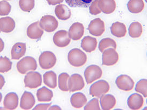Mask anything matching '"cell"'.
Here are the masks:
<instances>
[{
    "label": "cell",
    "mask_w": 147,
    "mask_h": 110,
    "mask_svg": "<svg viewBox=\"0 0 147 110\" xmlns=\"http://www.w3.org/2000/svg\"><path fill=\"white\" fill-rule=\"evenodd\" d=\"M4 47H5V44L3 41V40L0 38V52H1L2 51H3V49H4Z\"/></svg>",
    "instance_id": "42"
},
{
    "label": "cell",
    "mask_w": 147,
    "mask_h": 110,
    "mask_svg": "<svg viewBox=\"0 0 147 110\" xmlns=\"http://www.w3.org/2000/svg\"><path fill=\"white\" fill-rule=\"evenodd\" d=\"M142 26L138 22H133L129 26L128 32L130 36L133 38H138L142 33Z\"/></svg>",
    "instance_id": "29"
},
{
    "label": "cell",
    "mask_w": 147,
    "mask_h": 110,
    "mask_svg": "<svg viewBox=\"0 0 147 110\" xmlns=\"http://www.w3.org/2000/svg\"><path fill=\"white\" fill-rule=\"evenodd\" d=\"M37 68V62L33 57L27 56L22 58L17 64L18 71L22 74L30 71H35Z\"/></svg>",
    "instance_id": "2"
},
{
    "label": "cell",
    "mask_w": 147,
    "mask_h": 110,
    "mask_svg": "<svg viewBox=\"0 0 147 110\" xmlns=\"http://www.w3.org/2000/svg\"><path fill=\"white\" fill-rule=\"evenodd\" d=\"M24 82L26 88L35 89L42 85V78L38 72H30L26 74Z\"/></svg>",
    "instance_id": "6"
},
{
    "label": "cell",
    "mask_w": 147,
    "mask_h": 110,
    "mask_svg": "<svg viewBox=\"0 0 147 110\" xmlns=\"http://www.w3.org/2000/svg\"><path fill=\"white\" fill-rule=\"evenodd\" d=\"M53 109H58V110H61L59 107L57 106H53L49 109V110H53Z\"/></svg>",
    "instance_id": "43"
},
{
    "label": "cell",
    "mask_w": 147,
    "mask_h": 110,
    "mask_svg": "<svg viewBox=\"0 0 147 110\" xmlns=\"http://www.w3.org/2000/svg\"><path fill=\"white\" fill-rule=\"evenodd\" d=\"M98 5L101 12L105 14H111L116 8L115 0H99Z\"/></svg>",
    "instance_id": "21"
},
{
    "label": "cell",
    "mask_w": 147,
    "mask_h": 110,
    "mask_svg": "<svg viewBox=\"0 0 147 110\" xmlns=\"http://www.w3.org/2000/svg\"><path fill=\"white\" fill-rule=\"evenodd\" d=\"M26 52V44L24 43H16L13 45L11 50V59L18 60L25 55Z\"/></svg>",
    "instance_id": "18"
},
{
    "label": "cell",
    "mask_w": 147,
    "mask_h": 110,
    "mask_svg": "<svg viewBox=\"0 0 147 110\" xmlns=\"http://www.w3.org/2000/svg\"><path fill=\"white\" fill-rule=\"evenodd\" d=\"M70 101L72 106L74 108L80 109L86 104L87 100L84 93H77L72 95Z\"/></svg>",
    "instance_id": "24"
},
{
    "label": "cell",
    "mask_w": 147,
    "mask_h": 110,
    "mask_svg": "<svg viewBox=\"0 0 147 110\" xmlns=\"http://www.w3.org/2000/svg\"><path fill=\"white\" fill-rule=\"evenodd\" d=\"M84 34V27L82 23H75L69 28V38L74 41H77L82 38Z\"/></svg>",
    "instance_id": "14"
},
{
    "label": "cell",
    "mask_w": 147,
    "mask_h": 110,
    "mask_svg": "<svg viewBox=\"0 0 147 110\" xmlns=\"http://www.w3.org/2000/svg\"><path fill=\"white\" fill-rule=\"evenodd\" d=\"M145 1H146V2L147 3V0H145Z\"/></svg>",
    "instance_id": "45"
},
{
    "label": "cell",
    "mask_w": 147,
    "mask_h": 110,
    "mask_svg": "<svg viewBox=\"0 0 147 110\" xmlns=\"http://www.w3.org/2000/svg\"><path fill=\"white\" fill-rule=\"evenodd\" d=\"M100 102L102 110H109L112 109L115 105L116 99L112 95H104L100 97Z\"/></svg>",
    "instance_id": "23"
},
{
    "label": "cell",
    "mask_w": 147,
    "mask_h": 110,
    "mask_svg": "<svg viewBox=\"0 0 147 110\" xmlns=\"http://www.w3.org/2000/svg\"><path fill=\"white\" fill-rule=\"evenodd\" d=\"M0 32H1V30H0Z\"/></svg>",
    "instance_id": "47"
},
{
    "label": "cell",
    "mask_w": 147,
    "mask_h": 110,
    "mask_svg": "<svg viewBox=\"0 0 147 110\" xmlns=\"http://www.w3.org/2000/svg\"><path fill=\"white\" fill-rule=\"evenodd\" d=\"M97 44L96 38L90 36H87L82 39L81 47L84 51L90 53L95 50L97 47Z\"/></svg>",
    "instance_id": "19"
},
{
    "label": "cell",
    "mask_w": 147,
    "mask_h": 110,
    "mask_svg": "<svg viewBox=\"0 0 147 110\" xmlns=\"http://www.w3.org/2000/svg\"><path fill=\"white\" fill-rule=\"evenodd\" d=\"M108 48H112L115 49L117 48V43L112 38H105L102 39L99 44L100 51L103 52L105 50Z\"/></svg>",
    "instance_id": "31"
},
{
    "label": "cell",
    "mask_w": 147,
    "mask_h": 110,
    "mask_svg": "<svg viewBox=\"0 0 147 110\" xmlns=\"http://www.w3.org/2000/svg\"><path fill=\"white\" fill-rule=\"evenodd\" d=\"M2 94L0 93V103H1V101H2Z\"/></svg>",
    "instance_id": "44"
},
{
    "label": "cell",
    "mask_w": 147,
    "mask_h": 110,
    "mask_svg": "<svg viewBox=\"0 0 147 110\" xmlns=\"http://www.w3.org/2000/svg\"><path fill=\"white\" fill-rule=\"evenodd\" d=\"M85 110H100L99 104V101L96 98H93L84 107Z\"/></svg>",
    "instance_id": "37"
},
{
    "label": "cell",
    "mask_w": 147,
    "mask_h": 110,
    "mask_svg": "<svg viewBox=\"0 0 147 110\" xmlns=\"http://www.w3.org/2000/svg\"><path fill=\"white\" fill-rule=\"evenodd\" d=\"M53 42L57 47L60 48L67 46L71 42L69 33L65 30H61L56 32L53 38Z\"/></svg>",
    "instance_id": "10"
},
{
    "label": "cell",
    "mask_w": 147,
    "mask_h": 110,
    "mask_svg": "<svg viewBox=\"0 0 147 110\" xmlns=\"http://www.w3.org/2000/svg\"><path fill=\"white\" fill-rule=\"evenodd\" d=\"M129 11L132 13H138L143 11L144 3L143 0H129L127 3Z\"/></svg>",
    "instance_id": "26"
},
{
    "label": "cell",
    "mask_w": 147,
    "mask_h": 110,
    "mask_svg": "<svg viewBox=\"0 0 147 110\" xmlns=\"http://www.w3.org/2000/svg\"><path fill=\"white\" fill-rule=\"evenodd\" d=\"M99 0H94L90 5L89 10L91 15H97L101 13V11L98 5Z\"/></svg>",
    "instance_id": "38"
},
{
    "label": "cell",
    "mask_w": 147,
    "mask_h": 110,
    "mask_svg": "<svg viewBox=\"0 0 147 110\" xmlns=\"http://www.w3.org/2000/svg\"><path fill=\"white\" fill-rule=\"evenodd\" d=\"M88 30L92 35L100 36L103 34L105 30V23L100 18H95L90 22Z\"/></svg>",
    "instance_id": "9"
},
{
    "label": "cell",
    "mask_w": 147,
    "mask_h": 110,
    "mask_svg": "<svg viewBox=\"0 0 147 110\" xmlns=\"http://www.w3.org/2000/svg\"><path fill=\"white\" fill-rule=\"evenodd\" d=\"M67 58L69 64L73 66L81 67L86 63L87 56L80 49L74 48L69 51Z\"/></svg>",
    "instance_id": "1"
},
{
    "label": "cell",
    "mask_w": 147,
    "mask_h": 110,
    "mask_svg": "<svg viewBox=\"0 0 147 110\" xmlns=\"http://www.w3.org/2000/svg\"><path fill=\"white\" fill-rule=\"evenodd\" d=\"M109 89L110 86L106 81H98L91 85L90 94L93 97L100 98L102 95L108 93Z\"/></svg>",
    "instance_id": "3"
},
{
    "label": "cell",
    "mask_w": 147,
    "mask_h": 110,
    "mask_svg": "<svg viewBox=\"0 0 147 110\" xmlns=\"http://www.w3.org/2000/svg\"><path fill=\"white\" fill-rule=\"evenodd\" d=\"M18 97L15 93H10L5 96L3 105L6 110H15L18 106Z\"/></svg>",
    "instance_id": "16"
},
{
    "label": "cell",
    "mask_w": 147,
    "mask_h": 110,
    "mask_svg": "<svg viewBox=\"0 0 147 110\" xmlns=\"http://www.w3.org/2000/svg\"><path fill=\"white\" fill-rule=\"evenodd\" d=\"M56 57L51 51H44L40 55L39 64L43 70H49L53 68L56 63Z\"/></svg>",
    "instance_id": "4"
},
{
    "label": "cell",
    "mask_w": 147,
    "mask_h": 110,
    "mask_svg": "<svg viewBox=\"0 0 147 110\" xmlns=\"http://www.w3.org/2000/svg\"><path fill=\"white\" fill-rule=\"evenodd\" d=\"M35 104V99L34 95L30 92L25 91L21 99V108L23 110H30L33 107Z\"/></svg>",
    "instance_id": "17"
},
{
    "label": "cell",
    "mask_w": 147,
    "mask_h": 110,
    "mask_svg": "<svg viewBox=\"0 0 147 110\" xmlns=\"http://www.w3.org/2000/svg\"><path fill=\"white\" fill-rule=\"evenodd\" d=\"M119 58V55L115 49H107L102 52V64L105 66H112L117 63Z\"/></svg>",
    "instance_id": "8"
},
{
    "label": "cell",
    "mask_w": 147,
    "mask_h": 110,
    "mask_svg": "<svg viewBox=\"0 0 147 110\" xmlns=\"http://www.w3.org/2000/svg\"><path fill=\"white\" fill-rule=\"evenodd\" d=\"M111 33L117 38L124 37L127 33L125 25L120 22L113 23L111 27Z\"/></svg>",
    "instance_id": "25"
},
{
    "label": "cell",
    "mask_w": 147,
    "mask_h": 110,
    "mask_svg": "<svg viewBox=\"0 0 147 110\" xmlns=\"http://www.w3.org/2000/svg\"><path fill=\"white\" fill-rule=\"evenodd\" d=\"M102 75L101 68L95 65H90L84 72V76L87 84H90L100 79Z\"/></svg>",
    "instance_id": "5"
},
{
    "label": "cell",
    "mask_w": 147,
    "mask_h": 110,
    "mask_svg": "<svg viewBox=\"0 0 147 110\" xmlns=\"http://www.w3.org/2000/svg\"></svg>",
    "instance_id": "46"
},
{
    "label": "cell",
    "mask_w": 147,
    "mask_h": 110,
    "mask_svg": "<svg viewBox=\"0 0 147 110\" xmlns=\"http://www.w3.org/2000/svg\"><path fill=\"white\" fill-rule=\"evenodd\" d=\"M48 2V4L51 5H55L58 4H60L62 3L64 0H47Z\"/></svg>",
    "instance_id": "40"
},
{
    "label": "cell",
    "mask_w": 147,
    "mask_h": 110,
    "mask_svg": "<svg viewBox=\"0 0 147 110\" xmlns=\"http://www.w3.org/2000/svg\"><path fill=\"white\" fill-rule=\"evenodd\" d=\"M44 84L49 88L55 89L57 85L56 74L53 71H48L43 75Z\"/></svg>",
    "instance_id": "28"
},
{
    "label": "cell",
    "mask_w": 147,
    "mask_h": 110,
    "mask_svg": "<svg viewBox=\"0 0 147 110\" xmlns=\"http://www.w3.org/2000/svg\"><path fill=\"white\" fill-rule=\"evenodd\" d=\"M135 91L147 97V79H141L136 83Z\"/></svg>",
    "instance_id": "35"
},
{
    "label": "cell",
    "mask_w": 147,
    "mask_h": 110,
    "mask_svg": "<svg viewBox=\"0 0 147 110\" xmlns=\"http://www.w3.org/2000/svg\"><path fill=\"white\" fill-rule=\"evenodd\" d=\"M11 7L6 1H0V16H7L11 11Z\"/></svg>",
    "instance_id": "36"
},
{
    "label": "cell",
    "mask_w": 147,
    "mask_h": 110,
    "mask_svg": "<svg viewBox=\"0 0 147 110\" xmlns=\"http://www.w3.org/2000/svg\"><path fill=\"white\" fill-rule=\"evenodd\" d=\"M85 82L82 76L78 74H74L68 80V87L70 92L79 91L84 88Z\"/></svg>",
    "instance_id": "11"
},
{
    "label": "cell",
    "mask_w": 147,
    "mask_h": 110,
    "mask_svg": "<svg viewBox=\"0 0 147 110\" xmlns=\"http://www.w3.org/2000/svg\"><path fill=\"white\" fill-rule=\"evenodd\" d=\"M50 106L51 104H40L36 106L34 110H47Z\"/></svg>",
    "instance_id": "39"
},
{
    "label": "cell",
    "mask_w": 147,
    "mask_h": 110,
    "mask_svg": "<svg viewBox=\"0 0 147 110\" xmlns=\"http://www.w3.org/2000/svg\"><path fill=\"white\" fill-rule=\"evenodd\" d=\"M69 75L66 73H62L59 76L58 78V85L59 88L61 91H68V80L69 79Z\"/></svg>",
    "instance_id": "32"
},
{
    "label": "cell",
    "mask_w": 147,
    "mask_h": 110,
    "mask_svg": "<svg viewBox=\"0 0 147 110\" xmlns=\"http://www.w3.org/2000/svg\"><path fill=\"white\" fill-rule=\"evenodd\" d=\"M9 1H10V0H9Z\"/></svg>",
    "instance_id": "48"
},
{
    "label": "cell",
    "mask_w": 147,
    "mask_h": 110,
    "mask_svg": "<svg viewBox=\"0 0 147 110\" xmlns=\"http://www.w3.org/2000/svg\"><path fill=\"white\" fill-rule=\"evenodd\" d=\"M94 0H65L72 8H88Z\"/></svg>",
    "instance_id": "30"
},
{
    "label": "cell",
    "mask_w": 147,
    "mask_h": 110,
    "mask_svg": "<svg viewBox=\"0 0 147 110\" xmlns=\"http://www.w3.org/2000/svg\"><path fill=\"white\" fill-rule=\"evenodd\" d=\"M144 103V99L141 95L138 93H133L128 98L127 104L131 110L140 109Z\"/></svg>",
    "instance_id": "15"
},
{
    "label": "cell",
    "mask_w": 147,
    "mask_h": 110,
    "mask_svg": "<svg viewBox=\"0 0 147 110\" xmlns=\"http://www.w3.org/2000/svg\"><path fill=\"white\" fill-rule=\"evenodd\" d=\"M115 83L118 88L123 91H130L134 88V81L130 76L125 74L118 76Z\"/></svg>",
    "instance_id": "12"
},
{
    "label": "cell",
    "mask_w": 147,
    "mask_h": 110,
    "mask_svg": "<svg viewBox=\"0 0 147 110\" xmlns=\"http://www.w3.org/2000/svg\"><path fill=\"white\" fill-rule=\"evenodd\" d=\"M15 28V22L12 18L3 17L0 18V30L5 33L11 32Z\"/></svg>",
    "instance_id": "20"
},
{
    "label": "cell",
    "mask_w": 147,
    "mask_h": 110,
    "mask_svg": "<svg viewBox=\"0 0 147 110\" xmlns=\"http://www.w3.org/2000/svg\"><path fill=\"white\" fill-rule=\"evenodd\" d=\"M19 5L24 12H30L35 7V0H20Z\"/></svg>",
    "instance_id": "34"
},
{
    "label": "cell",
    "mask_w": 147,
    "mask_h": 110,
    "mask_svg": "<svg viewBox=\"0 0 147 110\" xmlns=\"http://www.w3.org/2000/svg\"><path fill=\"white\" fill-rule=\"evenodd\" d=\"M5 83V80L4 77L0 74V90L2 89Z\"/></svg>",
    "instance_id": "41"
},
{
    "label": "cell",
    "mask_w": 147,
    "mask_h": 110,
    "mask_svg": "<svg viewBox=\"0 0 147 110\" xmlns=\"http://www.w3.org/2000/svg\"><path fill=\"white\" fill-rule=\"evenodd\" d=\"M55 13L57 17L62 21H66L71 16V10L65 4H58L57 5Z\"/></svg>",
    "instance_id": "22"
},
{
    "label": "cell",
    "mask_w": 147,
    "mask_h": 110,
    "mask_svg": "<svg viewBox=\"0 0 147 110\" xmlns=\"http://www.w3.org/2000/svg\"><path fill=\"white\" fill-rule=\"evenodd\" d=\"M40 27L47 32H52L58 26V22L55 17L51 15H46L42 17L39 21Z\"/></svg>",
    "instance_id": "7"
},
{
    "label": "cell",
    "mask_w": 147,
    "mask_h": 110,
    "mask_svg": "<svg viewBox=\"0 0 147 110\" xmlns=\"http://www.w3.org/2000/svg\"><path fill=\"white\" fill-rule=\"evenodd\" d=\"M12 62L7 57H0V73L9 71L12 67Z\"/></svg>",
    "instance_id": "33"
},
{
    "label": "cell",
    "mask_w": 147,
    "mask_h": 110,
    "mask_svg": "<svg viewBox=\"0 0 147 110\" xmlns=\"http://www.w3.org/2000/svg\"><path fill=\"white\" fill-rule=\"evenodd\" d=\"M26 33L28 36L31 39L38 40L41 38L44 31L40 26L39 21H36L29 26L27 28Z\"/></svg>",
    "instance_id": "13"
},
{
    "label": "cell",
    "mask_w": 147,
    "mask_h": 110,
    "mask_svg": "<svg viewBox=\"0 0 147 110\" xmlns=\"http://www.w3.org/2000/svg\"><path fill=\"white\" fill-rule=\"evenodd\" d=\"M37 97L39 102H50L53 97V92L45 87H43L37 90Z\"/></svg>",
    "instance_id": "27"
}]
</instances>
